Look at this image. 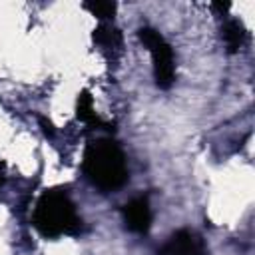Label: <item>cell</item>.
Instances as JSON below:
<instances>
[{"label":"cell","mask_w":255,"mask_h":255,"mask_svg":"<svg viewBox=\"0 0 255 255\" xmlns=\"http://www.w3.org/2000/svg\"><path fill=\"white\" fill-rule=\"evenodd\" d=\"M82 169L88 181L104 193L124 187L129 177L122 147L108 137L88 143L82 159Z\"/></svg>","instance_id":"cell-1"},{"label":"cell","mask_w":255,"mask_h":255,"mask_svg":"<svg viewBox=\"0 0 255 255\" xmlns=\"http://www.w3.org/2000/svg\"><path fill=\"white\" fill-rule=\"evenodd\" d=\"M32 225L46 239L62 235H76L82 229V219L76 213V205L64 189H46L36 201L32 213Z\"/></svg>","instance_id":"cell-2"},{"label":"cell","mask_w":255,"mask_h":255,"mask_svg":"<svg viewBox=\"0 0 255 255\" xmlns=\"http://www.w3.org/2000/svg\"><path fill=\"white\" fill-rule=\"evenodd\" d=\"M141 44L147 48V52L151 54V62H153V80L157 84V88L167 90L171 88L173 80H175V64H173V50L171 46L165 42V38L153 30V28H139L137 32Z\"/></svg>","instance_id":"cell-3"},{"label":"cell","mask_w":255,"mask_h":255,"mask_svg":"<svg viewBox=\"0 0 255 255\" xmlns=\"http://www.w3.org/2000/svg\"><path fill=\"white\" fill-rule=\"evenodd\" d=\"M205 253L207 249L203 239L189 229H179L171 233L157 251V255H205Z\"/></svg>","instance_id":"cell-4"},{"label":"cell","mask_w":255,"mask_h":255,"mask_svg":"<svg viewBox=\"0 0 255 255\" xmlns=\"http://www.w3.org/2000/svg\"><path fill=\"white\" fill-rule=\"evenodd\" d=\"M126 227L133 233H145L151 225V207L147 197H133L124 205Z\"/></svg>","instance_id":"cell-5"},{"label":"cell","mask_w":255,"mask_h":255,"mask_svg":"<svg viewBox=\"0 0 255 255\" xmlns=\"http://www.w3.org/2000/svg\"><path fill=\"white\" fill-rule=\"evenodd\" d=\"M221 32H223V42L227 46V52H231V54L239 52L241 46L245 44V38H247L243 24L239 20H227L223 24V30Z\"/></svg>","instance_id":"cell-6"},{"label":"cell","mask_w":255,"mask_h":255,"mask_svg":"<svg viewBox=\"0 0 255 255\" xmlns=\"http://www.w3.org/2000/svg\"><path fill=\"white\" fill-rule=\"evenodd\" d=\"M76 110H78L76 114H78V118H80L82 122H86V124H90V126H102V128L110 129V126H108L106 122H102V120L96 116V112H94V102H92V96H90L88 90L80 92Z\"/></svg>","instance_id":"cell-7"},{"label":"cell","mask_w":255,"mask_h":255,"mask_svg":"<svg viewBox=\"0 0 255 255\" xmlns=\"http://www.w3.org/2000/svg\"><path fill=\"white\" fill-rule=\"evenodd\" d=\"M94 42L104 48H120L122 46V32L112 24H100L94 30Z\"/></svg>","instance_id":"cell-8"},{"label":"cell","mask_w":255,"mask_h":255,"mask_svg":"<svg viewBox=\"0 0 255 255\" xmlns=\"http://www.w3.org/2000/svg\"><path fill=\"white\" fill-rule=\"evenodd\" d=\"M84 8L98 18H112L116 12L114 2H84Z\"/></svg>","instance_id":"cell-9"},{"label":"cell","mask_w":255,"mask_h":255,"mask_svg":"<svg viewBox=\"0 0 255 255\" xmlns=\"http://www.w3.org/2000/svg\"><path fill=\"white\" fill-rule=\"evenodd\" d=\"M38 124H40V128H42V131H44V135H46V137H54V135H56L54 124H52L46 116H40V118H38Z\"/></svg>","instance_id":"cell-10"},{"label":"cell","mask_w":255,"mask_h":255,"mask_svg":"<svg viewBox=\"0 0 255 255\" xmlns=\"http://www.w3.org/2000/svg\"><path fill=\"white\" fill-rule=\"evenodd\" d=\"M229 6H231V4H227V2H225V4H213V8H215V10H221V12L229 10Z\"/></svg>","instance_id":"cell-11"}]
</instances>
